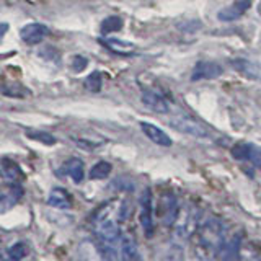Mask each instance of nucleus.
I'll list each match as a JSON object with an SVG mask.
<instances>
[{
    "mask_svg": "<svg viewBox=\"0 0 261 261\" xmlns=\"http://www.w3.org/2000/svg\"><path fill=\"white\" fill-rule=\"evenodd\" d=\"M98 247L105 258L116 259L121 255V233L113 220H101L96 227Z\"/></svg>",
    "mask_w": 261,
    "mask_h": 261,
    "instance_id": "1",
    "label": "nucleus"
},
{
    "mask_svg": "<svg viewBox=\"0 0 261 261\" xmlns=\"http://www.w3.org/2000/svg\"><path fill=\"white\" fill-rule=\"evenodd\" d=\"M23 196V188L20 183H7L0 188V212L10 211L18 204Z\"/></svg>",
    "mask_w": 261,
    "mask_h": 261,
    "instance_id": "2",
    "label": "nucleus"
},
{
    "mask_svg": "<svg viewBox=\"0 0 261 261\" xmlns=\"http://www.w3.org/2000/svg\"><path fill=\"white\" fill-rule=\"evenodd\" d=\"M232 155L237 160H247L255 167L261 168V147L255 144L242 142L232 147Z\"/></svg>",
    "mask_w": 261,
    "mask_h": 261,
    "instance_id": "3",
    "label": "nucleus"
},
{
    "mask_svg": "<svg viewBox=\"0 0 261 261\" xmlns=\"http://www.w3.org/2000/svg\"><path fill=\"white\" fill-rule=\"evenodd\" d=\"M222 67L216 62H209V61H201L194 65L193 73H191V80L198 82V80H214L222 75Z\"/></svg>",
    "mask_w": 261,
    "mask_h": 261,
    "instance_id": "4",
    "label": "nucleus"
},
{
    "mask_svg": "<svg viewBox=\"0 0 261 261\" xmlns=\"http://www.w3.org/2000/svg\"><path fill=\"white\" fill-rule=\"evenodd\" d=\"M170 126L175 127L176 130L183 134H190V136H194V137H207L209 133L207 129L201 126L199 122H196L190 118H175L170 121Z\"/></svg>",
    "mask_w": 261,
    "mask_h": 261,
    "instance_id": "5",
    "label": "nucleus"
},
{
    "mask_svg": "<svg viewBox=\"0 0 261 261\" xmlns=\"http://www.w3.org/2000/svg\"><path fill=\"white\" fill-rule=\"evenodd\" d=\"M49 35V28L43 23H28L20 30V38L27 44H38Z\"/></svg>",
    "mask_w": 261,
    "mask_h": 261,
    "instance_id": "6",
    "label": "nucleus"
},
{
    "mask_svg": "<svg viewBox=\"0 0 261 261\" xmlns=\"http://www.w3.org/2000/svg\"><path fill=\"white\" fill-rule=\"evenodd\" d=\"M141 224L147 237L153 235V217H152V194L150 190H145L141 196Z\"/></svg>",
    "mask_w": 261,
    "mask_h": 261,
    "instance_id": "7",
    "label": "nucleus"
},
{
    "mask_svg": "<svg viewBox=\"0 0 261 261\" xmlns=\"http://www.w3.org/2000/svg\"><path fill=\"white\" fill-rule=\"evenodd\" d=\"M250 4H251V0H235L230 7L222 8V10L219 12L217 18L220 21H235V20H239L240 16L248 10Z\"/></svg>",
    "mask_w": 261,
    "mask_h": 261,
    "instance_id": "8",
    "label": "nucleus"
},
{
    "mask_svg": "<svg viewBox=\"0 0 261 261\" xmlns=\"http://www.w3.org/2000/svg\"><path fill=\"white\" fill-rule=\"evenodd\" d=\"M142 103L147 106V108H150L152 111L160 113V114H165L170 110L165 98H163L160 93L153 92V90H144L142 92Z\"/></svg>",
    "mask_w": 261,
    "mask_h": 261,
    "instance_id": "9",
    "label": "nucleus"
},
{
    "mask_svg": "<svg viewBox=\"0 0 261 261\" xmlns=\"http://www.w3.org/2000/svg\"><path fill=\"white\" fill-rule=\"evenodd\" d=\"M141 129L153 144L162 145V147H170L171 144H173V142H171L170 136L165 133V130H162L159 126L150 124V122H141Z\"/></svg>",
    "mask_w": 261,
    "mask_h": 261,
    "instance_id": "10",
    "label": "nucleus"
},
{
    "mask_svg": "<svg viewBox=\"0 0 261 261\" xmlns=\"http://www.w3.org/2000/svg\"><path fill=\"white\" fill-rule=\"evenodd\" d=\"M0 175H2L7 183H18L23 178V171L16 162L10 159H4L2 165H0Z\"/></svg>",
    "mask_w": 261,
    "mask_h": 261,
    "instance_id": "11",
    "label": "nucleus"
},
{
    "mask_svg": "<svg viewBox=\"0 0 261 261\" xmlns=\"http://www.w3.org/2000/svg\"><path fill=\"white\" fill-rule=\"evenodd\" d=\"M64 173L70 176L75 183H82L84 181V176H85V170H84V162L80 159H69L67 162L62 165Z\"/></svg>",
    "mask_w": 261,
    "mask_h": 261,
    "instance_id": "12",
    "label": "nucleus"
},
{
    "mask_svg": "<svg viewBox=\"0 0 261 261\" xmlns=\"http://www.w3.org/2000/svg\"><path fill=\"white\" fill-rule=\"evenodd\" d=\"M47 204L56 209H69L72 206V199L69 193L62 190V188H54V190L49 193Z\"/></svg>",
    "mask_w": 261,
    "mask_h": 261,
    "instance_id": "13",
    "label": "nucleus"
},
{
    "mask_svg": "<svg viewBox=\"0 0 261 261\" xmlns=\"http://www.w3.org/2000/svg\"><path fill=\"white\" fill-rule=\"evenodd\" d=\"M121 256L124 259H136L139 258L137 253V243L130 235H122L121 237Z\"/></svg>",
    "mask_w": 261,
    "mask_h": 261,
    "instance_id": "14",
    "label": "nucleus"
},
{
    "mask_svg": "<svg viewBox=\"0 0 261 261\" xmlns=\"http://www.w3.org/2000/svg\"><path fill=\"white\" fill-rule=\"evenodd\" d=\"M103 43H105L106 47H110L111 51L116 53V54H133L136 51V46L127 43V41L110 38V39H103Z\"/></svg>",
    "mask_w": 261,
    "mask_h": 261,
    "instance_id": "15",
    "label": "nucleus"
},
{
    "mask_svg": "<svg viewBox=\"0 0 261 261\" xmlns=\"http://www.w3.org/2000/svg\"><path fill=\"white\" fill-rule=\"evenodd\" d=\"M111 173V163L108 162H98L90 170V178L92 179H105L108 178V175Z\"/></svg>",
    "mask_w": 261,
    "mask_h": 261,
    "instance_id": "16",
    "label": "nucleus"
},
{
    "mask_svg": "<svg viewBox=\"0 0 261 261\" xmlns=\"http://www.w3.org/2000/svg\"><path fill=\"white\" fill-rule=\"evenodd\" d=\"M101 85H103V75H101L100 72H92L85 79V82H84V87L88 90V92H92V93H98V92H100Z\"/></svg>",
    "mask_w": 261,
    "mask_h": 261,
    "instance_id": "17",
    "label": "nucleus"
},
{
    "mask_svg": "<svg viewBox=\"0 0 261 261\" xmlns=\"http://www.w3.org/2000/svg\"><path fill=\"white\" fill-rule=\"evenodd\" d=\"M121 28H122V18L121 16H116V15L108 16V18H105L101 23V33H105V35L121 31Z\"/></svg>",
    "mask_w": 261,
    "mask_h": 261,
    "instance_id": "18",
    "label": "nucleus"
},
{
    "mask_svg": "<svg viewBox=\"0 0 261 261\" xmlns=\"http://www.w3.org/2000/svg\"><path fill=\"white\" fill-rule=\"evenodd\" d=\"M27 136L30 139H33V141H38L44 145H54L56 144V137L51 136L49 133H46V130H28Z\"/></svg>",
    "mask_w": 261,
    "mask_h": 261,
    "instance_id": "19",
    "label": "nucleus"
},
{
    "mask_svg": "<svg viewBox=\"0 0 261 261\" xmlns=\"http://www.w3.org/2000/svg\"><path fill=\"white\" fill-rule=\"evenodd\" d=\"M27 253H28V245L23 243V242L15 243L8 248V256H10L12 259H23L24 256H27Z\"/></svg>",
    "mask_w": 261,
    "mask_h": 261,
    "instance_id": "20",
    "label": "nucleus"
},
{
    "mask_svg": "<svg viewBox=\"0 0 261 261\" xmlns=\"http://www.w3.org/2000/svg\"><path fill=\"white\" fill-rule=\"evenodd\" d=\"M70 65H72V70L73 72H82L88 65V61L85 59V57H82V56H75L72 59V64Z\"/></svg>",
    "mask_w": 261,
    "mask_h": 261,
    "instance_id": "21",
    "label": "nucleus"
},
{
    "mask_svg": "<svg viewBox=\"0 0 261 261\" xmlns=\"http://www.w3.org/2000/svg\"><path fill=\"white\" fill-rule=\"evenodd\" d=\"M7 30H8V24L7 23H4V24H0V38H2L5 33H7Z\"/></svg>",
    "mask_w": 261,
    "mask_h": 261,
    "instance_id": "22",
    "label": "nucleus"
},
{
    "mask_svg": "<svg viewBox=\"0 0 261 261\" xmlns=\"http://www.w3.org/2000/svg\"><path fill=\"white\" fill-rule=\"evenodd\" d=\"M258 13L261 15V2H259V5H258Z\"/></svg>",
    "mask_w": 261,
    "mask_h": 261,
    "instance_id": "23",
    "label": "nucleus"
}]
</instances>
